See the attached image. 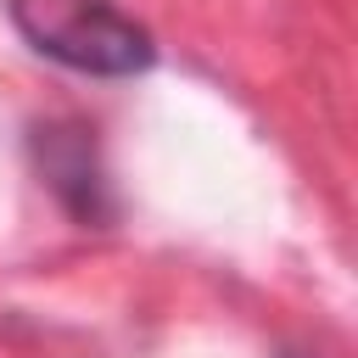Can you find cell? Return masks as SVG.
I'll return each instance as SVG.
<instances>
[{
    "instance_id": "cell-1",
    "label": "cell",
    "mask_w": 358,
    "mask_h": 358,
    "mask_svg": "<svg viewBox=\"0 0 358 358\" xmlns=\"http://www.w3.org/2000/svg\"><path fill=\"white\" fill-rule=\"evenodd\" d=\"M11 28L56 67L84 78H134L157 62V39L117 0H6Z\"/></svg>"
},
{
    "instance_id": "cell-2",
    "label": "cell",
    "mask_w": 358,
    "mask_h": 358,
    "mask_svg": "<svg viewBox=\"0 0 358 358\" xmlns=\"http://www.w3.org/2000/svg\"><path fill=\"white\" fill-rule=\"evenodd\" d=\"M28 162L78 229H112L117 224L123 207H117L112 173H106L101 140L84 117H39L28 129Z\"/></svg>"
},
{
    "instance_id": "cell-3",
    "label": "cell",
    "mask_w": 358,
    "mask_h": 358,
    "mask_svg": "<svg viewBox=\"0 0 358 358\" xmlns=\"http://www.w3.org/2000/svg\"><path fill=\"white\" fill-rule=\"evenodd\" d=\"M280 358H308V352H291V347H285V352H280Z\"/></svg>"
}]
</instances>
